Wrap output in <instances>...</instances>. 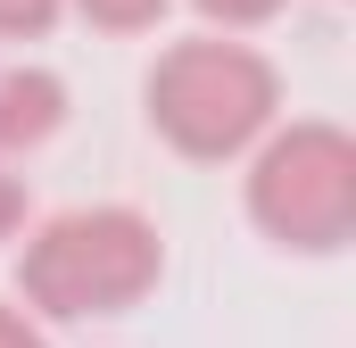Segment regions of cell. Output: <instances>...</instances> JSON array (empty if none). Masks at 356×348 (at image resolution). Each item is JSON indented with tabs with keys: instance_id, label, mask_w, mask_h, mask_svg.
Listing matches in <instances>:
<instances>
[{
	"instance_id": "5b68a950",
	"label": "cell",
	"mask_w": 356,
	"mask_h": 348,
	"mask_svg": "<svg viewBox=\"0 0 356 348\" xmlns=\"http://www.w3.org/2000/svg\"><path fill=\"white\" fill-rule=\"evenodd\" d=\"M166 8H175V0H67V17H83L91 33H116V42L158 33V25H166Z\"/></svg>"
},
{
	"instance_id": "ba28073f",
	"label": "cell",
	"mask_w": 356,
	"mask_h": 348,
	"mask_svg": "<svg viewBox=\"0 0 356 348\" xmlns=\"http://www.w3.org/2000/svg\"><path fill=\"white\" fill-rule=\"evenodd\" d=\"M67 17V0H0V42H42Z\"/></svg>"
},
{
	"instance_id": "277c9868",
	"label": "cell",
	"mask_w": 356,
	"mask_h": 348,
	"mask_svg": "<svg viewBox=\"0 0 356 348\" xmlns=\"http://www.w3.org/2000/svg\"><path fill=\"white\" fill-rule=\"evenodd\" d=\"M58 125H67V75L42 58H8L0 67V158L50 150Z\"/></svg>"
},
{
	"instance_id": "6da1fadb",
	"label": "cell",
	"mask_w": 356,
	"mask_h": 348,
	"mask_svg": "<svg viewBox=\"0 0 356 348\" xmlns=\"http://www.w3.org/2000/svg\"><path fill=\"white\" fill-rule=\"evenodd\" d=\"M8 249H17V299L42 324H116L149 307L166 282V224L133 199L50 207Z\"/></svg>"
},
{
	"instance_id": "8992f818",
	"label": "cell",
	"mask_w": 356,
	"mask_h": 348,
	"mask_svg": "<svg viewBox=\"0 0 356 348\" xmlns=\"http://www.w3.org/2000/svg\"><path fill=\"white\" fill-rule=\"evenodd\" d=\"M25 224H33V174H25V158H0V249Z\"/></svg>"
},
{
	"instance_id": "9c48e42d",
	"label": "cell",
	"mask_w": 356,
	"mask_h": 348,
	"mask_svg": "<svg viewBox=\"0 0 356 348\" xmlns=\"http://www.w3.org/2000/svg\"><path fill=\"white\" fill-rule=\"evenodd\" d=\"M0 348H50V324H42V315L17 299V290L0 299Z\"/></svg>"
},
{
	"instance_id": "52a82bcc",
	"label": "cell",
	"mask_w": 356,
	"mask_h": 348,
	"mask_svg": "<svg viewBox=\"0 0 356 348\" xmlns=\"http://www.w3.org/2000/svg\"><path fill=\"white\" fill-rule=\"evenodd\" d=\"M282 8H290V0H191V17H199V25H224V33H257Z\"/></svg>"
},
{
	"instance_id": "3957f363",
	"label": "cell",
	"mask_w": 356,
	"mask_h": 348,
	"mask_svg": "<svg viewBox=\"0 0 356 348\" xmlns=\"http://www.w3.org/2000/svg\"><path fill=\"white\" fill-rule=\"evenodd\" d=\"M241 216L282 258H340L356 241V133L282 108L241 158Z\"/></svg>"
},
{
	"instance_id": "7a4b0ae2",
	"label": "cell",
	"mask_w": 356,
	"mask_h": 348,
	"mask_svg": "<svg viewBox=\"0 0 356 348\" xmlns=\"http://www.w3.org/2000/svg\"><path fill=\"white\" fill-rule=\"evenodd\" d=\"M273 116H282L273 50L249 33H224V25L175 33L141 75V125L182 166H241Z\"/></svg>"
}]
</instances>
